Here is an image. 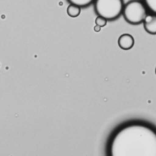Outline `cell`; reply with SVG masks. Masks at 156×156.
I'll return each instance as SVG.
<instances>
[{
	"instance_id": "9c48e42d",
	"label": "cell",
	"mask_w": 156,
	"mask_h": 156,
	"mask_svg": "<svg viewBox=\"0 0 156 156\" xmlns=\"http://www.w3.org/2000/svg\"><path fill=\"white\" fill-rule=\"evenodd\" d=\"M107 20L105 18L100 16H98L95 19L96 25H98L101 27H104L107 24Z\"/></svg>"
},
{
	"instance_id": "8992f818",
	"label": "cell",
	"mask_w": 156,
	"mask_h": 156,
	"mask_svg": "<svg viewBox=\"0 0 156 156\" xmlns=\"http://www.w3.org/2000/svg\"><path fill=\"white\" fill-rule=\"evenodd\" d=\"M66 12L69 16L72 18H76L78 16L80 13V7L76 5L70 4L67 7Z\"/></svg>"
},
{
	"instance_id": "52a82bcc",
	"label": "cell",
	"mask_w": 156,
	"mask_h": 156,
	"mask_svg": "<svg viewBox=\"0 0 156 156\" xmlns=\"http://www.w3.org/2000/svg\"><path fill=\"white\" fill-rule=\"evenodd\" d=\"M70 4L76 5L80 7H85L90 5L94 0H67Z\"/></svg>"
},
{
	"instance_id": "6da1fadb",
	"label": "cell",
	"mask_w": 156,
	"mask_h": 156,
	"mask_svg": "<svg viewBox=\"0 0 156 156\" xmlns=\"http://www.w3.org/2000/svg\"><path fill=\"white\" fill-rule=\"evenodd\" d=\"M110 152L113 156H155V132L140 124L124 127L113 139Z\"/></svg>"
},
{
	"instance_id": "7a4b0ae2",
	"label": "cell",
	"mask_w": 156,
	"mask_h": 156,
	"mask_svg": "<svg viewBox=\"0 0 156 156\" xmlns=\"http://www.w3.org/2000/svg\"><path fill=\"white\" fill-rule=\"evenodd\" d=\"M122 0H95L94 10L96 13L107 20L118 18L122 12Z\"/></svg>"
},
{
	"instance_id": "3957f363",
	"label": "cell",
	"mask_w": 156,
	"mask_h": 156,
	"mask_svg": "<svg viewBox=\"0 0 156 156\" xmlns=\"http://www.w3.org/2000/svg\"><path fill=\"white\" fill-rule=\"evenodd\" d=\"M122 13L127 23L136 25L143 23L147 15V9L141 1L130 0L123 6Z\"/></svg>"
},
{
	"instance_id": "277c9868",
	"label": "cell",
	"mask_w": 156,
	"mask_h": 156,
	"mask_svg": "<svg viewBox=\"0 0 156 156\" xmlns=\"http://www.w3.org/2000/svg\"><path fill=\"white\" fill-rule=\"evenodd\" d=\"M145 30L150 34H156V16L154 14L146 15L143 21Z\"/></svg>"
},
{
	"instance_id": "30bf717a",
	"label": "cell",
	"mask_w": 156,
	"mask_h": 156,
	"mask_svg": "<svg viewBox=\"0 0 156 156\" xmlns=\"http://www.w3.org/2000/svg\"><path fill=\"white\" fill-rule=\"evenodd\" d=\"M94 30L96 32H99L100 30H101V27L98 26V25H96L94 26V28H93Z\"/></svg>"
},
{
	"instance_id": "ba28073f",
	"label": "cell",
	"mask_w": 156,
	"mask_h": 156,
	"mask_svg": "<svg viewBox=\"0 0 156 156\" xmlns=\"http://www.w3.org/2000/svg\"><path fill=\"white\" fill-rule=\"evenodd\" d=\"M146 7L152 13L156 12V0H144Z\"/></svg>"
},
{
	"instance_id": "5b68a950",
	"label": "cell",
	"mask_w": 156,
	"mask_h": 156,
	"mask_svg": "<svg viewBox=\"0 0 156 156\" xmlns=\"http://www.w3.org/2000/svg\"><path fill=\"white\" fill-rule=\"evenodd\" d=\"M118 43L119 48L122 49L129 50L134 45V38L129 34H123L119 36Z\"/></svg>"
}]
</instances>
